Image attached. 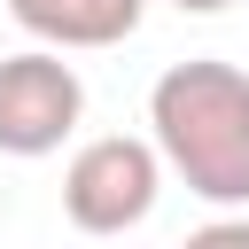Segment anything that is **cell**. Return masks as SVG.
<instances>
[{"label":"cell","instance_id":"cell-5","mask_svg":"<svg viewBox=\"0 0 249 249\" xmlns=\"http://www.w3.org/2000/svg\"><path fill=\"white\" fill-rule=\"evenodd\" d=\"M187 249H249V218H241V210H226V218L195 226V233H187Z\"/></svg>","mask_w":249,"mask_h":249},{"label":"cell","instance_id":"cell-3","mask_svg":"<svg viewBox=\"0 0 249 249\" xmlns=\"http://www.w3.org/2000/svg\"><path fill=\"white\" fill-rule=\"evenodd\" d=\"M86 117V78L54 47L0 54V156H54Z\"/></svg>","mask_w":249,"mask_h":249},{"label":"cell","instance_id":"cell-2","mask_svg":"<svg viewBox=\"0 0 249 249\" xmlns=\"http://www.w3.org/2000/svg\"><path fill=\"white\" fill-rule=\"evenodd\" d=\"M163 195V156L140 132H101L62 163V218L78 233H132Z\"/></svg>","mask_w":249,"mask_h":249},{"label":"cell","instance_id":"cell-4","mask_svg":"<svg viewBox=\"0 0 249 249\" xmlns=\"http://www.w3.org/2000/svg\"><path fill=\"white\" fill-rule=\"evenodd\" d=\"M16 31H31L54 54H93V47H124L148 16V0H8Z\"/></svg>","mask_w":249,"mask_h":249},{"label":"cell","instance_id":"cell-6","mask_svg":"<svg viewBox=\"0 0 249 249\" xmlns=\"http://www.w3.org/2000/svg\"><path fill=\"white\" fill-rule=\"evenodd\" d=\"M179 16H218V8H233V0H171Z\"/></svg>","mask_w":249,"mask_h":249},{"label":"cell","instance_id":"cell-1","mask_svg":"<svg viewBox=\"0 0 249 249\" xmlns=\"http://www.w3.org/2000/svg\"><path fill=\"white\" fill-rule=\"evenodd\" d=\"M148 140L187 195L218 210H249V70L218 54H187L148 86Z\"/></svg>","mask_w":249,"mask_h":249}]
</instances>
